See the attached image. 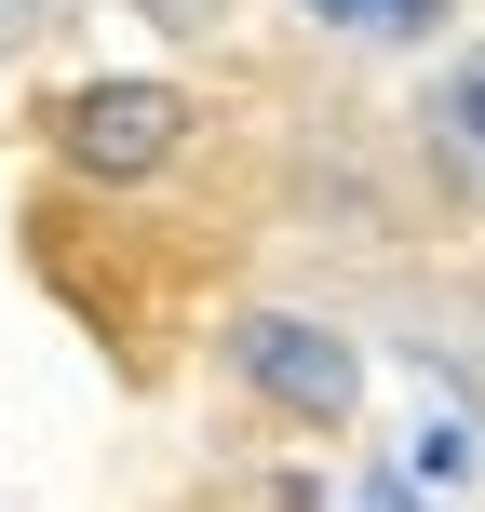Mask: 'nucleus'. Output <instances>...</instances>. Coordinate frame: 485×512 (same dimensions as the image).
Listing matches in <instances>:
<instances>
[{"instance_id":"f257e3e1","label":"nucleus","mask_w":485,"mask_h":512,"mask_svg":"<svg viewBox=\"0 0 485 512\" xmlns=\"http://www.w3.org/2000/svg\"><path fill=\"white\" fill-rule=\"evenodd\" d=\"M230 364L256 391H270L283 418H351V391H364V364H351V337H324V324H297V310H256V324L230 337Z\"/></svg>"},{"instance_id":"f03ea898","label":"nucleus","mask_w":485,"mask_h":512,"mask_svg":"<svg viewBox=\"0 0 485 512\" xmlns=\"http://www.w3.org/2000/svg\"><path fill=\"white\" fill-rule=\"evenodd\" d=\"M189 108L162 95V81H95V95H68V122H54V149L81 162V176H149L162 149H176Z\"/></svg>"},{"instance_id":"7ed1b4c3","label":"nucleus","mask_w":485,"mask_h":512,"mask_svg":"<svg viewBox=\"0 0 485 512\" xmlns=\"http://www.w3.org/2000/svg\"><path fill=\"white\" fill-rule=\"evenodd\" d=\"M432 149L459 162V176H485V41L445 68V95H432Z\"/></svg>"},{"instance_id":"20e7f679","label":"nucleus","mask_w":485,"mask_h":512,"mask_svg":"<svg viewBox=\"0 0 485 512\" xmlns=\"http://www.w3.org/2000/svg\"><path fill=\"white\" fill-rule=\"evenodd\" d=\"M310 14H337V27H364V41H418V27H432L445 0H310Z\"/></svg>"}]
</instances>
